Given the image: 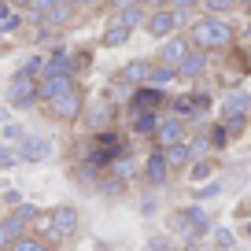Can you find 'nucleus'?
<instances>
[{"label": "nucleus", "mask_w": 251, "mask_h": 251, "mask_svg": "<svg viewBox=\"0 0 251 251\" xmlns=\"http://www.w3.org/2000/svg\"><path fill=\"white\" fill-rule=\"evenodd\" d=\"M19 163V155H15V148H8V144H0V166L4 170H11V166Z\"/></svg>", "instance_id": "32"}, {"label": "nucleus", "mask_w": 251, "mask_h": 251, "mask_svg": "<svg viewBox=\"0 0 251 251\" xmlns=\"http://www.w3.org/2000/svg\"><path fill=\"white\" fill-rule=\"evenodd\" d=\"M141 251H151V248H141Z\"/></svg>", "instance_id": "47"}, {"label": "nucleus", "mask_w": 251, "mask_h": 251, "mask_svg": "<svg viewBox=\"0 0 251 251\" xmlns=\"http://www.w3.org/2000/svg\"><path fill=\"white\" fill-rule=\"evenodd\" d=\"M196 196H200V200H218V196H222V181H207V185H200Z\"/></svg>", "instance_id": "30"}, {"label": "nucleus", "mask_w": 251, "mask_h": 251, "mask_svg": "<svg viewBox=\"0 0 251 251\" xmlns=\"http://www.w3.org/2000/svg\"><path fill=\"white\" fill-rule=\"evenodd\" d=\"M67 4H71L74 11H81V8H93V0H67Z\"/></svg>", "instance_id": "41"}, {"label": "nucleus", "mask_w": 251, "mask_h": 251, "mask_svg": "<svg viewBox=\"0 0 251 251\" xmlns=\"http://www.w3.org/2000/svg\"><path fill=\"white\" fill-rule=\"evenodd\" d=\"M71 89H78L74 85V74H52V78H41L37 81V93H41V100H55V96H63V93H71Z\"/></svg>", "instance_id": "9"}, {"label": "nucleus", "mask_w": 251, "mask_h": 251, "mask_svg": "<svg viewBox=\"0 0 251 251\" xmlns=\"http://www.w3.org/2000/svg\"><path fill=\"white\" fill-rule=\"evenodd\" d=\"M226 141H229L226 126H214V129H211V144H214V148H222V144H226Z\"/></svg>", "instance_id": "35"}, {"label": "nucleus", "mask_w": 251, "mask_h": 251, "mask_svg": "<svg viewBox=\"0 0 251 251\" xmlns=\"http://www.w3.org/2000/svg\"><path fill=\"white\" fill-rule=\"evenodd\" d=\"M181 141H185V122L181 118H163L159 133H155V144L159 148H170V144H181Z\"/></svg>", "instance_id": "11"}, {"label": "nucleus", "mask_w": 251, "mask_h": 251, "mask_svg": "<svg viewBox=\"0 0 251 251\" xmlns=\"http://www.w3.org/2000/svg\"><path fill=\"white\" fill-rule=\"evenodd\" d=\"M4 203H8L11 211H15V207L23 203V192H19V188H8V192H4Z\"/></svg>", "instance_id": "36"}, {"label": "nucleus", "mask_w": 251, "mask_h": 251, "mask_svg": "<svg viewBox=\"0 0 251 251\" xmlns=\"http://www.w3.org/2000/svg\"><path fill=\"white\" fill-rule=\"evenodd\" d=\"M141 4H144V0H141ZM148 4H163V0H148Z\"/></svg>", "instance_id": "44"}, {"label": "nucleus", "mask_w": 251, "mask_h": 251, "mask_svg": "<svg viewBox=\"0 0 251 251\" xmlns=\"http://www.w3.org/2000/svg\"><path fill=\"white\" fill-rule=\"evenodd\" d=\"M200 4H203V8L211 11V15H226V11H233V4H236V0H200Z\"/></svg>", "instance_id": "29"}, {"label": "nucleus", "mask_w": 251, "mask_h": 251, "mask_svg": "<svg viewBox=\"0 0 251 251\" xmlns=\"http://www.w3.org/2000/svg\"><path fill=\"white\" fill-rule=\"evenodd\" d=\"M41 71H45V59H41V55H30L15 74H19V78H41Z\"/></svg>", "instance_id": "28"}, {"label": "nucleus", "mask_w": 251, "mask_h": 251, "mask_svg": "<svg viewBox=\"0 0 251 251\" xmlns=\"http://www.w3.org/2000/svg\"><path fill=\"white\" fill-rule=\"evenodd\" d=\"M170 81H177V71L159 63V67H151V71H148V81H144V85H151V89H166Z\"/></svg>", "instance_id": "22"}, {"label": "nucleus", "mask_w": 251, "mask_h": 251, "mask_svg": "<svg viewBox=\"0 0 251 251\" xmlns=\"http://www.w3.org/2000/svg\"><path fill=\"white\" fill-rule=\"evenodd\" d=\"M71 19H74V8L67 4V0H59V4H55V8L45 15V26H48V30H52V26H67Z\"/></svg>", "instance_id": "23"}, {"label": "nucleus", "mask_w": 251, "mask_h": 251, "mask_svg": "<svg viewBox=\"0 0 251 251\" xmlns=\"http://www.w3.org/2000/svg\"><path fill=\"white\" fill-rule=\"evenodd\" d=\"M177 23H181V11H170V8H159L155 15H148V23H144V30H148L151 37L166 41V37H174V30H177Z\"/></svg>", "instance_id": "6"}, {"label": "nucleus", "mask_w": 251, "mask_h": 251, "mask_svg": "<svg viewBox=\"0 0 251 251\" xmlns=\"http://www.w3.org/2000/svg\"><path fill=\"white\" fill-rule=\"evenodd\" d=\"M188 41H192L200 52H207V48H229L233 45V26H229L226 19H218V15L200 19V23L192 26V33H188Z\"/></svg>", "instance_id": "2"}, {"label": "nucleus", "mask_w": 251, "mask_h": 251, "mask_svg": "<svg viewBox=\"0 0 251 251\" xmlns=\"http://www.w3.org/2000/svg\"><path fill=\"white\" fill-rule=\"evenodd\" d=\"M15 155H19V163H45V159L52 155V141H48V137H30L26 133L23 141H19Z\"/></svg>", "instance_id": "5"}, {"label": "nucleus", "mask_w": 251, "mask_h": 251, "mask_svg": "<svg viewBox=\"0 0 251 251\" xmlns=\"http://www.w3.org/2000/svg\"><path fill=\"white\" fill-rule=\"evenodd\" d=\"M23 137H26V129H23V126H15V122H4V141H23Z\"/></svg>", "instance_id": "33"}, {"label": "nucleus", "mask_w": 251, "mask_h": 251, "mask_svg": "<svg viewBox=\"0 0 251 251\" xmlns=\"http://www.w3.org/2000/svg\"><path fill=\"white\" fill-rule=\"evenodd\" d=\"M81 226V214L74 203H59L52 207V211L45 214V222H41V240L45 244H59V240H71L74 233H78Z\"/></svg>", "instance_id": "1"}, {"label": "nucleus", "mask_w": 251, "mask_h": 251, "mask_svg": "<svg viewBox=\"0 0 251 251\" xmlns=\"http://www.w3.org/2000/svg\"><path fill=\"white\" fill-rule=\"evenodd\" d=\"M148 248H151V251H170V240H166V236H151Z\"/></svg>", "instance_id": "38"}, {"label": "nucleus", "mask_w": 251, "mask_h": 251, "mask_svg": "<svg viewBox=\"0 0 251 251\" xmlns=\"http://www.w3.org/2000/svg\"><path fill=\"white\" fill-rule=\"evenodd\" d=\"M163 151H166V166H170V170H188V166H192V151H188L185 141L170 144V148H163Z\"/></svg>", "instance_id": "18"}, {"label": "nucleus", "mask_w": 251, "mask_h": 251, "mask_svg": "<svg viewBox=\"0 0 251 251\" xmlns=\"http://www.w3.org/2000/svg\"><path fill=\"white\" fill-rule=\"evenodd\" d=\"M159 122H163V118H159L155 111H133V133L137 137H151V141H155Z\"/></svg>", "instance_id": "16"}, {"label": "nucleus", "mask_w": 251, "mask_h": 251, "mask_svg": "<svg viewBox=\"0 0 251 251\" xmlns=\"http://www.w3.org/2000/svg\"><path fill=\"white\" fill-rule=\"evenodd\" d=\"M55 4H59V0H37V4H33L30 11H37V15H48V11H52Z\"/></svg>", "instance_id": "37"}, {"label": "nucleus", "mask_w": 251, "mask_h": 251, "mask_svg": "<svg viewBox=\"0 0 251 251\" xmlns=\"http://www.w3.org/2000/svg\"><path fill=\"white\" fill-rule=\"evenodd\" d=\"M11 214H15V222H19L23 229H30V226H41V222H45V211H41L37 203H26V200H23V203H19Z\"/></svg>", "instance_id": "19"}, {"label": "nucleus", "mask_w": 251, "mask_h": 251, "mask_svg": "<svg viewBox=\"0 0 251 251\" xmlns=\"http://www.w3.org/2000/svg\"><path fill=\"white\" fill-rule=\"evenodd\" d=\"M37 0H11V8H19V11H30Z\"/></svg>", "instance_id": "40"}, {"label": "nucleus", "mask_w": 251, "mask_h": 251, "mask_svg": "<svg viewBox=\"0 0 251 251\" xmlns=\"http://www.w3.org/2000/svg\"><path fill=\"white\" fill-rule=\"evenodd\" d=\"M148 71H151V63L133 59V63H126L122 71H118L115 81H122V85H144V81H148Z\"/></svg>", "instance_id": "14"}, {"label": "nucleus", "mask_w": 251, "mask_h": 251, "mask_svg": "<svg viewBox=\"0 0 251 251\" xmlns=\"http://www.w3.org/2000/svg\"><path fill=\"white\" fill-rule=\"evenodd\" d=\"M244 236H251V222H244Z\"/></svg>", "instance_id": "42"}, {"label": "nucleus", "mask_w": 251, "mask_h": 251, "mask_svg": "<svg viewBox=\"0 0 251 251\" xmlns=\"http://www.w3.org/2000/svg\"><path fill=\"white\" fill-rule=\"evenodd\" d=\"M211 174H214V166L203 163V159L188 166V181H192V185H207V181H211Z\"/></svg>", "instance_id": "27"}, {"label": "nucleus", "mask_w": 251, "mask_h": 251, "mask_svg": "<svg viewBox=\"0 0 251 251\" xmlns=\"http://www.w3.org/2000/svg\"><path fill=\"white\" fill-rule=\"evenodd\" d=\"M236 4H251V0H236Z\"/></svg>", "instance_id": "45"}, {"label": "nucleus", "mask_w": 251, "mask_h": 251, "mask_svg": "<svg viewBox=\"0 0 251 251\" xmlns=\"http://www.w3.org/2000/svg\"><path fill=\"white\" fill-rule=\"evenodd\" d=\"M200 0H170V8L174 11H188V8H196Z\"/></svg>", "instance_id": "39"}, {"label": "nucleus", "mask_w": 251, "mask_h": 251, "mask_svg": "<svg viewBox=\"0 0 251 251\" xmlns=\"http://www.w3.org/2000/svg\"><path fill=\"white\" fill-rule=\"evenodd\" d=\"M248 11H251V4H248Z\"/></svg>", "instance_id": "48"}, {"label": "nucleus", "mask_w": 251, "mask_h": 251, "mask_svg": "<svg viewBox=\"0 0 251 251\" xmlns=\"http://www.w3.org/2000/svg\"><path fill=\"white\" fill-rule=\"evenodd\" d=\"M203 71H207V52H200V48H192V52L177 63V78H185V81L200 78Z\"/></svg>", "instance_id": "12"}, {"label": "nucleus", "mask_w": 251, "mask_h": 251, "mask_svg": "<svg viewBox=\"0 0 251 251\" xmlns=\"http://www.w3.org/2000/svg\"><path fill=\"white\" fill-rule=\"evenodd\" d=\"M11 251H52V244H45L41 236L26 233V236H19V240L11 244Z\"/></svg>", "instance_id": "25"}, {"label": "nucleus", "mask_w": 251, "mask_h": 251, "mask_svg": "<svg viewBox=\"0 0 251 251\" xmlns=\"http://www.w3.org/2000/svg\"><path fill=\"white\" fill-rule=\"evenodd\" d=\"M129 33H133V30H126L122 23H111L107 30H103V45H107V48H122L126 41H129Z\"/></svg>", "instance_id": "24"}, {"label": "nucleus", "mask_w": 251, "mask_h": 251, "mask_svg": "<svg viewBox=\"0 0 251 251\" xmlns=\"http://www.w3.org/2000/svg\"><path fill=\"white\" fill-rule=\"evenodd\" d=\"M251 115V93L244 89H229L222 100V118H248Z\"/></svg>", "instance_id": "8"}, {"label": "nucleus", "mask_w": 251, "mask_h": 251, "mask_svg": "<svg viewBox=\"0 0 251 251\" xmlns=\"http://www.w3.org/2000/svg\"><path fill=\"white\" fill-rule=\"evenodd\" d=\"M0 4H11V0H0Z\"/></svg>", "instance_id": "46"}, {"label": "nucleus", "mask_w": 251, "mask_h": 251, "mask_svg": "<svg viewBox=\"0 0 251 251\" xmlns=\"http://www.w3.org/2000/svg\"><path fill=\"white\" fill-rule=\"evenodd\" d=\"M214 244H218L222 251H233V244H236V236L229 233V229H214Z\"/></svg>", "instance_id": "31"}, {"label": "nucleus", "mask_w": 251, "mask_h": 251, "mask_svg": "<svg viewBox=\"0 0 251 251\" xmlns=\"http://www.w3.org/2000/svg\"><path fill=\"white\" fill-rule=\"evenodd\" d=\"M207 148H211V141H207V137H196V141L188 144V151H192V159H196V155H203Z\"/></svg>", "instance_id": "34"}, {"label": "nucleus", "mask_w": 251, "mask_h": 251, "mask_svg": "<svg viewBox=\"0 0 251 251\" xmlns=\"http://www.w3.org/2000/svg\"><path fill=\"white\" fill-rule=\"evenodd\" d=\"M4 118H8V107H0V122H4Z\"/></svg>", "instance_id": "43"}, {"label": "nucleus", "mask_w": 251, "mask_h": 251, "mask_svg": "<svg viewBox=\"0 0 251 251\" xmlns=\"http://www.w3.org/2000/svg\"><path fill=\"white\" fill-rule=\"evenodd\" d=\"M8 103L11 107H19V111H26V107H33V103H41V93H37V78H11L8 81Z\"/></svg>", "instance_id": "4"}, {"label": "nucleus", "mask_w": 251, "mask_h": 251, "mask_svg": "<svg viewBox=\"0 0 251 251\" xmlns=\"http://www.w3.org/2000/svg\"><path fill=\"white\" fill-rule=\"evenodd\" d=\"M48 115H52L55 122H78V118L85 115V96H81V89H71V93L48 100Z\"/></svg>", "instance_id": "3"}, {"label": "nucleus", "mask_w": 251, "mask_h": 251, "mask_svg": "<svg viewBox=\"0 0 251 251\" xmlns=\"http://www.w3.org/2000/svg\"><path fill=\"white\" fill-rule=\"evenodd\" d=\"M144 177L151 181V185H166L170 181V166H166V151L159 148H151V155H148V166H144Z\"/></svg>", "instance_id": "10"}, {"label": "nucleus", "mask_w": 251, "mask_h": 251, "mask_svg": "<svg viewBox=\"0 0 251 251\" xmlns=\"http://www.w3.org/2000/svg\"><path fill=\"white\" fill-rule=\"evenodd\" d=\"M111 23H122L126 30H137V26L148 23V11H144V4H129V8H122L118 19H111Z\"/></svg>", "instance_id": "20"}, {"label": "nucleus", "mask_w": 251, "mask_h": 251, "mask_svg": "<svg viewBox=\"0 0 251 251\" xmlns=\"http://www.w3.org/2000/svg\"><path fill=\"white\" fill-rule=\"evenodd\" d=\"M159 103H163V89H151V85H141L129 96V107L133 111H155Z\"/></svg>", "instance_id": "13"}, {"label": "nucleus", "mask_w": 251, "mask_h": 251, "mask_svg": "<svg viewBox=\"0 0 251 251\" xmlns=\"http://www.w3.org/2000/svg\"><path fill=\"white\" fill-rule=\"evenodd\" d=\"M19 236H26V229L15 222V214L0 218V251H11V244H15Z\"/></svg>", "instance_id": "17"}, {"label": "nucleus", "mask_w": 251, "mask_h": 251, "mask_svg": "<svg viewBox=\"0 0 251 251\" xmlns=\"http://www.w3.org/2000/svg\"><path fill=\"white\" fill-rule=\"evenodd\" d=\"M188 52H192V41H188V37H177V33H174V37H166V41H163V48H159V63L177 71V63L185 59Z\"/></svg>", "instance_id": "7"}, {"label": "nucleus", "mask_w": 251, "mask_h": 251, "mask_svg": "<svg viewBox=\"0 0 251 251\" xmlns=\"http://www.w3.org/2000/svg\"><path fill=\"white\" fill-rule=\"evenodd\" d=\"M170 111H174V118H188V115H200V111H196V96H177V100L170 103Z\"/></svg>", "instance_id": "26"}, {"label": "nucleus", "mask_w": 251, "mask_h": 251, "mask_svg": "<svg viewBox=\"0 0 251 251\" xmlns=\"http://www.w3.org/2000/svg\"><path fill=\"white\" fill-rule=\"evenodd\" d=\"M111 118H115V103H93V107L85 111V126H89V129H96V133L107 129Z\"/></svg>", "instance_id": "15"}, {"label": "nucleus", "mask_w": 251, "mask_h": 251, "mask_svg": "<svg viewBox=\"0 0 251 251\" xmlns=\"http://www.w3.org/2000/svg\"><path fill=\"white\" fill-rule=\"evenodd\" d=\"M181 218L192 226V233H196V236L211 233V218H207V211H200V207H181Z\"/></svg>", "instance_id": "21"}]
</instances>
